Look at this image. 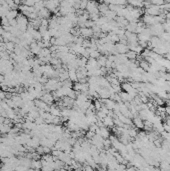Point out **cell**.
Returning a JSON list of instances; mask_svg holds the SVG:
<instances>
[{
  "label": "cell",
  "mask_w": 170,
  "mask_h": 171,
  "mask_svg": "<svg viewBox=\"0 0 170 171\" xmlns=\"http://www.w3.org/2000/svg\"><path fill=\"white\" fill-rule=\"evenodd\" d=\"M80 32H81V35H83L84 37H91L93 35V31L91 28H86V27H84V28H80Z\"/></svg>",
  "instance_id": "cell-2"
},
{
  "label": "cell",
  "mask_w": 170,
  "mask_h": 171,
  "mask_svg": "<svg viewBox=\"0 0 170 171\" xmlns=\"http://www.w3.org/2000/svg\"><path fill=\"white\" fill-rule=\"evenodd\" d=\"M40 99L42 100V101L45 102L46 104H48V105H50V104L54 101V97L50 93H44L43 95L41 96Z\"/></svg>",
  "instance_id": "cell-1"
},
{
  "label": "cell",
  "mask_w": 170,
  "mask_h": 171,
  "mask_svg": "<svg viewBox=\"0 0 170 171\" xmlns=\"http://www.w3.org/2000/svg\"><path fill=\"white\" fill-rule=\"evenodd\" d=\"M32 169H37V170H40L42 168V163H41V159L40 160H32L31 161V167Z\"/></svg>",
  "instance_id": "cell-3"
},
{
  "label": "cell",
  "mask_w": 170,
  "mask_h": 171,
  "mask_svg": "<svg viewBox=\"0 0 170 171\" xmlns=\"http://www.w3.org/2000/svg\"><path fill=\"white\" fill-rule=\"evenodd\" d=\"M17 16H18V12H17V10H10L8 13H7L5 17H6L8 20H13V19H16Z\"/></svg>",
  "instance_id": "cell-4"
},
{
  "label": "cell",
  "mask_w": 170,
  "mask_h": 171,
  "mask_svg": "<svg viewBox=\"0 0 170 171\" xmlns=\"http://www.w3.org/2000/svg\"><path fill=\"white\" fill-rule=\"evenodd\" d=\"M60 171H68V170H67V169H65V168H63V169H61Z\"/></svg>",
  "instance_id": "cell-5"
},
{
  "label": "cell",
  "mask_w": 170,
  "mask_h": 171,
  "mask_svg": "<svg viewBox=\"0 0 170 171\" xmlns=\"http://www.w3.org/2000/svg\"><path fill=\"white\" fill-rule=\"evenodd\" d=\"M1 18H2V17H1V15H0V21H1Z\"/></svg>",
  "instance_id": "cell-6"
}]
</instances>
